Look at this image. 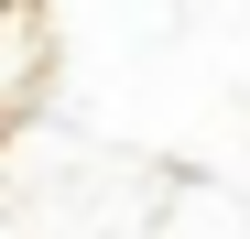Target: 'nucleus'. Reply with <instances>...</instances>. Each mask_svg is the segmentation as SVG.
I'll return each mask as SVG.
<instances>
[{
	"label": "nucleus",
	"instance_id": "nucleus-1",
	"mask_svg": "<svg viewBox=\"0 0 250 239\" xmlns=\"http://www.w3.org/2000/svg\"><path fill=\"white\" fill-rule=\"evenodd\" d=\"M33 87H44V22H33V0H0V120Z\"/></svg>",
	"mask_w": 250,
	"mask_h": 239
}]
</instances>
